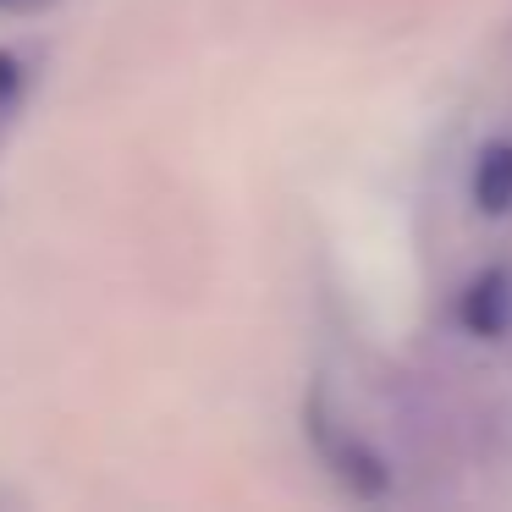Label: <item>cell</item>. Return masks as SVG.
I'll return each instance as SVG.
<instances>
[{
	"instance_id": "1",
	"label": "cell",
	"mask_w": 512,
	"mask_h": 512,
	"mask_svg": "<svg viewBox=\"0 0 512 512\" xmlns=\"http://www.w3.org/2000/svg\"><path fill=\"white\" fill-rule=\"evenodd\" d=\"M309 430H314V441H320V457L331 463V474L342 479V485L364 490V496H380V490L391 485V474H386V463H380V452L353 430V424L336 419L325 402H314V408H309Z\"/></svg>"
},
{
	"instance_id": "2",
	"label": "cell",
	"mask_w": 512,
	"mask_h": 512,
	"mask_svg": "<svg viewBox=\"0 0 512 512\" xmlns=\"http://www.w3.org/2000/svg\"><path fill=\"white\" fill-rule=\"evenodd\" d=\"M463 325L474 336H501L512 325V276L507 270H485L474 287L463 292Z\"/></svg>"
},
{
	"instance_id": "3",
	"label": "cell",
	"mask_w": 512,
	"mask_h": 512,
	"mask_svg": "<svg viewBox=\"0 0 512 512\" xmlns=\"http://www.w3.org/2000/svg\"><path fill=\"white\" fill-rule=\"evenodd\" d=\"M474 204H479L485 215H507V210H512V138H496V144L479 149Z\"/></svg>"
}]
</instances>
